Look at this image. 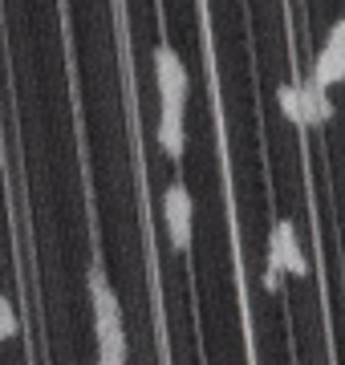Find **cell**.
Instances as JSON below:
<instances>
[{"instance_id": "6da1fadb", "label": "cell", "mask_w": 345, "mask_h": 365, "mask_svg": "<svg viewBox=\"0 0 345 365\" xmlns=\"http://www.w3.org/2000/svg\"><path fill=\"white\" fill-rule=\"evenodd\" d=\"M90 304H93V329H98V349H126L122 333V304L110 288L102 264L90 268Z\"/></svg>"}, {"instance_id": "7a4b0ae2", "label": "cell", "mask_w": 345, "mask_h": 365, "mask_svg": "<svg viewBox=\"0 0 345 365\" xmlns=\"http://www.w3.org/2000/svg\"><path fill=\"white\" fill-rule=\"evenodd\" d=\"M309 272V260L301 244H297V227L292 220H277L272 223V235H268V268H264V288L277 292L280 288V276H305Z\"/></svg>"}, {"instance_id": "3957f363", "label": "cell", "mask_w": 345, "mask_h": 365, "mask_svg": "<svg viewBox=\"0 0 345 365\" xmlns=\"http://www.w3.org/2000/svg\"><path fill=\"white\" fill-rule=\"evenodd\" d=\"M155 86H159V102L163 106H183L187 90H191V78H187V66L179 49L159 41L155 45Z\"/></svg>"}, {"instance_id": "277c9868", "label": "cell", "mask_w": 345, "mask_h": 365, "mask_svg": "<svg viewBox=\"0 0 345 365\" xmlns=\"http://www.w3.org/2000/svg\"><path fill=\"white\" fill-rule=\"evenodd\" d=\"M309 78L321 81L325 90H329V86H341V81H345V13L333 21L325 45L317 49V61H313V73H309Z\"/></svg>"}, {"instance_id": "5b68a950", "label": "cell", "mask_w": 345, "mask_h": 365, "mask_svg": "<svg viewBox=\"0 0 345 365\" xmlns=\"http://www.w3.org/2000/svg\"><path fill=\"white\" fill-rule=\"evenodd\" d=\"M163 220H167V235H171L175 248H187L191 244V220H195V203H191V191L183 182H171L163 191Z\"/></svg>"}, {"instance_id": "8992f818", "label": "cell", "mask_w": 345, "mask_h": 365, "mask_svg": "<svg viewBox=\"0 0 345 365\" xmlns=\"http://www.w3.org/2000/svg\"><path fill=\"white\" fill-rule=\"evenodd\" d=\"M333 118V102H329V90L321 86V81L305 78L301 81V126L305 130H317Z\"/></svg>"}, {"instance_id": "52a82bcc", "label": "cell", "mask_w": 345, "mask_h": 365, "mask_svg": "<svg viewBox=\"0 0 345 365\" xmlns=\"http://www.w3.org/2000/svg\"><path fill=\"white\" fill-rule=\"evenodd\" d=\"M155 138H159L163 155L167 158H179L187 146V134H183V106H163L159 110V130H155Z\"/></svg>"}, {"instance_id": "ba28073f", "label": "cell", "mask_w": 345, "mask_h": 365, "mask_svg": "<svg viewBox=\"0 0 345 365\" xmlns=\"http://www.w3.org/2000/svg\"><path fill=\"white\" fill-rule=\"evenodd\" d=\"M277 102H280V110H284V118L301 126V86H297V81H280L277 86Z\"/></svg>"}, {"instance_id": "9c48e42d", "label": "cell", "mask_w": 345, "mask_h": 365, "mask_svg": "<svg viewBox=\"0 0 345 365\" xmlns=\"http://www.w3.org/2000/svg\"><path fill=\"white\" fill-rule=\"evenodd\" d=\"M16 329H21V317H16L13 300H9V297H0V341L16 337Z\"/></svg>"}]
</instances>
